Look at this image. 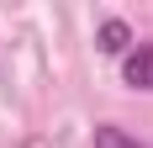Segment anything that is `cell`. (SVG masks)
Returning a JSON list of instances; mask_svg holds the SVG:
<instances>
[{
  "label": "cell",
  "instance_id": "3",
  "mask_svg": "<svg viewBox=\"0 0 153 148\" xmlns=\"http://www.w3.org/2000/svg\"><path fill=\"white\" fill-rule=\"evenodd\" d=\"M90 148H153V143L132 138L127 127H116V122H95V132H90Z\"/></svg>",
  "mask_w": 153,
  "mask_h": 148
},
{
  "label": "cell",
  "instance_id": "2",
  "mask_svg": "<svg viewBox=\"0 0 153 148\" xmlns=\"http://www.w3.org/2000/svg\"><path fill=\"white\" fill-rule=\"evenodd\" d=\"M132 43H137V37H132V27H127L122 16H106V21L95 27V53H106V58H127Z\"/></svg>",
  "mask_w": 153,
  "mask_h": 148
},
{
  "label": "cell",
  "instance_id": "1",
  "mask_svg": "<svg viewBox=\"0 0 153 148\" xmlns=\"http://www.w3.org/2000/svg\"><path fill=\"white\" fill-rule=\"evenodd\" d=\"M122 85L153 95V37H148V43H132V53L122 58Z\"/></svg>",
  "mask_w": 153,
  "mask_h": 148
}]
</instances>
